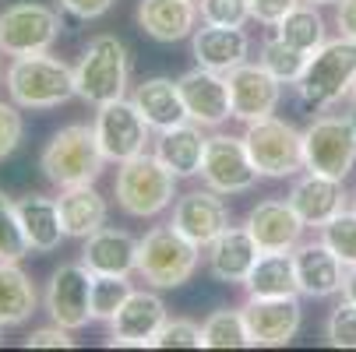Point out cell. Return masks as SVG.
Wrapping results in <instances>:
<instances>
[{
    "instance_id": "cell-1",
    "label": "cell",
    "mask_w": 356,
    "mask_h": 352,
    "mask_svg": "<svg viewBox=\"0 0 356 352\" xmlns=\"http://www.w3.org/2000/svg\"><path fill=\"white\" fill-rule=\"evenodd\" d=\"M131 88V53L124 39L103 32L88 39L81 60L74 64V95L85 106H106L113 99H127Z\"/></svg>"
},
{
    "instance_id": "cell-2",
    "label": "cell",
    "mask_w": 356,
    "mask_h": 352,
    "mask_svg": "<svg viewBox=\"0 0 356 352\" xmlns=\"http://www.w3.org/2000/svg\"><path fill=\"white\" fill-rule=\"evenodd\" d=\"M353 85H356V39L339 35L328 39L321 49H314L293 88L303 106L325 113L353 95Z\"/></svg>"
},
{
    "instance_id": "cell-3",
    "label": "cell",
    "mask_w": 356,
    "mask_h": 352,
    "mask_svg": "<svg viewBox=\"0 0 356 352\" xmlns=\"http://www.w3.org/2000/svg\"><path fill=\"white\" fill-rule=\"evenodd\" d=\"M39 169L57 190L95 183L99 176H103V169H106V156H103V148H99L95 127L92 124L60 127L54 137L46 141L42 156H39Z\"/></svg>"
},
{
    "instance_id": "cell-4",
    "label": "cell",
    "mask_w": 356,
    "mask_h": 352,
    "mask_svg": "<svg viewBox=\"0 0 356 352\" xmlns=\"http://www.w3.org/2000/svg\"><path fill=\"white\" fill-rule=\"evenodd\" d=\"M201 265V246L187 240L173 222L152 226L145 236H138V268L134 275L152 289H180L194 278Z\"/></svg>"
},
{
    "instance_id": "cell-5",
    "label": "cell",
    "mask_w": 356,
    "mask_h": 352,
    "mask_svg": "<svg viewBox=\"0 0 356 352\" xmlns=\"http://www.w3.org/2000/svg\"><path fill=\"white\" fill-rule=\"evenodd\" d=\"M4 85L11 103L22 110H57L64 103H71L74 95V67H67L64 60L49 57V53H35V57H11L8 71H4Z\"/></svg>"
},
{
    "instance_id": "cell-6",
    "label": "cell",
    "mask_w": 356,
    "mask_h": 352,
    "mask_svg": "<svg viewBox=\"0 0 356 352\" xmlns=\"http://www.w3.org/2000/svg\"><path fill=\"white\" fill-rule=\"evenodd\" d=\"M113 197L124 215L131 219H156L177 201V176L163 166L156 152H141L117 166Z\"/></svg>"
},
{
    "instance_id": "cell-7",
    "label": "cell",
    "mask_w": 356,
    "mask_h": 352,
    "mask_svg": "<svg viewBox=\"0 0 356 352\" xmlns=\"http://www.w3.org/2000/svg\"><path fill=\"white\" fill-rule=\"evenodd\" d=\"M243 144L254 169L268 180H289L303 169V131L275 113L250 120L243 131Z\"/></svg>"
},
{
    "instance_id": "cell-8",
    "label": "cell",
    "mask_w": 356,
    "mask_h": 352,
    "mask_svg": "<svg viewBox=\"0 0 356 352\" xmlns=\"http://www.w3.org/2000/svg\"><path fill=\"white\" fill-rule=\"evenodd\" d=\"M303 169L346 180L356 169V131L342 113H321L303 127Z\"/></svg>"
},
{
    "instance_id": "cell-9",
    "label": "cell",
    "mask_w": 356,
    "mask_h": 352,
    "mask_svg": "<svg viewBox=\"0 0 356 352\" xmlns=\"http://www.w3.org/2000/svg\"><path fill=\"white\" fill-rule=\"evenodd\" d=\"M60 15L39 4V0H22L11 4L0 15V53L4 57H35V53H49L54 42L60 39Z\"/></svg>"
},
{
    "instance_id": "cell-10",
    "label": "cell",
    "mask_w": 356,
    "mask_h": 352,
    "mask_svg": "<svg viewBox=\"0 0 356 352\" xmlns=\"http://www.w3.org/2000/svg\"><path fill=\"white\" fill-rule=\"evenodd\" d=\"M92 127H95V137H99V148H103L106 162H117V166L148 152V144H152V127L131 99H113L106 106H95Z\"/></svg>"
},
{
    "instance_id": "cell-11",
    "label": "cell",
    "mask_w": 356,
    "mask_h": 352,
    "mask_svg": "<svg viewBox=\"0 0 356 352\" xmlns=\"http://www.w3.org/2000/svg\"><path fill=\"white\" fill-rule=\"evenodd\" d=\"M42 307L49 314V321L67 328V331H81L88 328L92 317V271L74 261V265H60L46 282L42 292Z\"/></svg>"
},
{
    "instance_id": "cell-12",
    "label": "cell",
    "mask_w": 356,
    "mask_h": 352,
    "mask_svg": "<svg viewBox=\"0 0 356 352\" xmlns=\"http://www.w3.org/2000/svg\"><path fill=\"white\" fill-rule=\"evenodd\" d=\"M201 180L205 187H212L222 197L233 194H247L254 183H258V169H254L250 156H247V144L243 137L233 134H209L205 141V159H201Z\"/></svg>"
},
{
    "instance_id": "cell-13",
    "label": "cell",
    "mask_w": 356,
    "mask_h": 352,
    "mask_svg": "<svg viewBox=\"0 0 356 352\" xmlns=\"http://www.w3.org/2000/svg\"><path fill=\"white\" fill-rule=\"evenodd\" d=\"M240 310L254 349H282L303 328L300 296H247Z\"/></svg>"
},
{
    "instance_id": "cell-14",
    "label": "cell",
    "mask_w": 356,
    "mask_h": 352,
    "mask_svg": "<svg viewBox=\"0 0 356 352\" xmlns=\"http://www.w3.org/2000/svg\"><path fill=\"white\" fill-rule=\"evenodd\" d=\"M177 88H180V99H184L187 120L201 124L205 131H216V127H222L233 117L226 74L197 64V67H191V71H184L177 78Z\"/></svg>"
},
{
    "instance_id": "cell-15",
    "label": "cell",
    "mask_w": 356,
    "mask_h": 352,
    "mask_svg": "<svg viewBox=\"0 0 356 352\" xmlns=\"http://www.w3.org/2000/svg\"><path fill=\"white\" fill-rule=\"evenodd\" d=\"M170 310L163 303L159 289H134L117 317L110 321V345H127V349H148L152 338L166 324Z\"/></svg>"
},
{
    "instance_id": "cell-16",
    "label": "cell",
    "mask_w": 356,
    "mask_h": 352,
    "mask_svg": "<svg viewBox=\"0 0 356 352\" xmlns=\"http://www.w3.org/2000/svg\"><path fill=\"white\" fill-rule=\"evenodd\" d=\"M229 85V106H233V120L250 124V120H261L272 117L282 103V81H275L261 64H240L226 74Z\"/></svg>"
},
{
    "instance_id": "cell-17",
    "label": "cell",
    "mask_w": 356,
    "mask_h": 352,
    "mask_svg": "<svg viewBox=\"0 0 356 352\" xmlns=\"http://www.w3.org/2000/svg\"><path fill=\"white\" fill-rule=\"evenodd\" d=\"M173 226L205 250L229 226V208H226L222 194H216L212 187L187 190V194H177L173 201Z\"/></svg>"
},
{
    "instance_id": "cell-18",
    "label": "cell",
    "mask_w": 356,
    "mask_h": 352,
    "mask_svg": "<svg viewBox=\"0 0 356 352\" xmlns=\"http://www.w3.org/2000/svg\"><path fill=\"white\" fill-rule=\"evenodd\" d=\"M293 265H296V285L300 296L307 299H328L342 292L346 282V265L328 250V243L318 240H300L293 250Z\"/></svg>"
},
{
    "instance_id": "cell-19",
    "label": "cell",
    "mask_w": 356,
    "mask_h": 352,
    "mask_svg": "<svg viewBox=\"0 0 356 352\" xmlns=\"http://www.w3.org/2000/svg\"><path fill=\"white\" fill-rule=\"evenodd\" d=\"M346 180H335V176H321V173H303L293 180L289 187V205L296 208V215L303 219L307 229H321L328 219H335L342 208H349V194L342 187Z\"/></svg>"
},
{
    "instance_id": "cell-20",
    "label": "cell",
    "mask_w": 356,
    "mask_h": 352,
    "mask_svg": "<svg viewBox=\"0 0 356 352\" xmlns=\"http://www.w3.org/2000/svg\"><path fill=\"white\" fill-rule=\"evenodd\" d=\"M261 258V246L254 243L247 226H226L209 246H205V265L216 282L226 285H243L254 261Z\"/></svg>"
},
{
    "instance_id": "cell-21",
    "label": "cell",
    "mask_w": 356,
    "mask_h": 352,
    "mask_svg": "<svg viewBox=\"0 0 356 352\" xmlns=\"http://www.w3.org/2000/svg\"><path fill=\"white\" fill-rule=\"evenodd\" d=\"M243 226L261 250H296V243L303 240V229H307L303 219L296 215V208L289 201H279V197L258 201V205L247 212Z\"/></svg>"
},
{
    "instance_id": "cell-22",
    "label": "cell",
    "mask_w": 356,
    "mask_h": 352,
    "mask_svg": "<svg viewBox=\"0 0 356 352\" xmlns=\"http://www.w3.org/2000/svg\"><path fill=\"white\" fill-rule=\"evenodd\" d=\"M191 57L201 67H212L219 74H229L233 67L247 64V57H250V35L243 28L201 22L191 32Z\"/></svg>"
},
{
    "instance_id": "cell-23",
    "label": "cell",
    "mask_w": 356,
    "mask_h": 352,
    "mask_svg": "<svg viewBox=\"0 0 356 352\" xmlns=\"http://www.w3.org/2000/svg\"><path fill=\"white\" fill-rule=\"evenodd\" d=\"M81 265L92 275H134L138 268V236L127 229L103 226L81 240Z\"/></svg>"
},
{
    "instance_id": "cell-24",
    "label": "cell",
    "mask_w": 356,
    "mask_h": 352,
    "mask_svg": "<svg viewBox=\"0 0 356 352\" xmlns=\"http://www.w3.org/2000/svg\"><path fill=\"white\" fill-rule=\"evenodd\" d=\"M197 0H141L138 4V28L152 42H180L191 39L197 28Z\"/></svg>"
},
{
    "instance_id": "cell-25",
    "label": "cell",
    "mask_w": 356,
    "mask_h": 352,
    "mask_svg": "<svg viewBox=\"0 0 356 352\" xmlns=\"http://www.w3.org/2000/svg\"><path fill=\"white\" fill-rule=\"evenodd\" d=\"M205 127L184 120L177 127L156 131V156L163 159V166L184 180V176H197L201 173V159H205Z\"/></svg>"
},
{
    "instance_id": "cell-26",
    "label": "cell",
    "mask_w": 356,
    "mask_h": 352,
    "mask_svg": "<svg viewBox=\"0 0 356 352\" xmlns=\"http://www.w3.org/2000/svg\"><path fill=\"white\" fill-rule=\"evenodd\" d=\"M18 205V219H22V233L29 240L32 254H54V250L67 240L64 222H60V208L57 197H42V194H29Z\"/></svg>"
},
{
    "instance_id": "cell-27",
    "label": "cell",
    "mask_w": 356,
    "mask_h": 352,
    "mask_svg": "<svg viewBox=\"0 0 356 352\" xmlns=\"http://www.w3.org/2000/svg\"><path fill=\"white\" fill-rule=\"evenodd\" d=\"M131 103L138 106V113L148 120L152 131H166L187 120L184 110V99L173 78H145L141 85H134L131 92Z\"/></svg>"
},
{
    "instance_id": "cell-28",
    "label": "cell",
    "mask_w": 356,
    "mask_h": 352,
    "mask_svg": "<svg viewBox=\"0 0 356 352\" xmlns=\"http://www.w3.org/2000/svg\"><path fill=\"white\" fill-rule=\"evenodd\" d=\"M57 208H60L64 233L74 236V240L92 236L95 229H103L106 219H110V205H106V197L95 190V183H85V187H64L60 197H57Z\"/></svg>"
},
{
    "instance_id": "cell-29",
    "label": "cell",
    "mask_w": 356,
    "mask_h": 352,
    "mask_svg": "<svg viewBox=\"0 0 356 352\" xmlns=\"http://www.w3.org/2000/svg\"><path fill=\"white\" fill-rule=\"evenodd\" d=\"M39 307V289L22 271V261H0V324L22 328Z\"/></svg>"
},
{
    "instance_id": "cell-30",
    "label": "cell",
    "mask_w": 356,
    "mask_h": 352,
    "mask_svg": "<svg viewBox=\"0 0 356 352\" xmlns=\"http://www.w3.org/2000/svg\"><path fill=\"white\" fill-rule=\"evenodd\" d=\"M243 289L247 296H300L293 250H261Z\"/></svg>"
},
{
    "instance_id": "cell-31",
    "label": "cell",
    "mask_w": 356,
    "mask_h": 352,
    "mask_svg": "<svg viewBox=\"0 0 356 352\" xmlns=\"http://www.w3.org/2000/svg\"><path fill=\"white\" fill-rule=\"evenodd\" d=\"M275 35L286 39L289 46L303 49V53H314V49H321L328 42V28H325V18L318 15L314 4H307V0H300V4L275 25Z\"/></svg>"
},
{
    "instance_id": "cell-32",
    "label": "cell",
    "mask_w": 356,
    "mask_h": 352,
    "mask_svg": "<svg viewBox=\"0 0 356 352\" xmlns=\"http://www.w3.org/2000/svg\"><path fill=\"white\" fill-rule=\"evenodd\" d=\"M201 349H254L243 310L219 307L201 324Z\"/></svg>"
},
{
    "instance_id": "cell-33",
    "label": "cell",
    "mask_w": 356,
    "mask_h": 352,
    "mask_svg": "<svg viewBox=\"0 0 356 352\" xmlns=\"http://www.w3.org/2000/svg\"><path fill=\"white\" fill-rule=\"evenodd\" d=\"M307 60H311V53H303V49L289 46V42L279 39L275 32L261 42V53H258V64H261L275 81H282V85H296L300 74H303V67H307Z\"/></svg>"
},
{
    "instance_id": "cell-34",
    "label": "cell",
    "mask_w": 356,
    "mask_h": 352,
    "mask_svg": "<svg viewBox=\"0 0 356 352\" xmlns=\"http://www.w3.org/2000/svg\"><path fill=\"white\" fill-rule=\"evenodd\" d=\"M131 292V275H92V317L110 324Z\"/></svg>"
},
{
    "instance_id": "cell-35",
    "label": "cell",
    "mask_w": 356,
    "mask_h": 352,
    "mask_svg": "<svg viewBox=\"0 0 356 352\" xmlns=\"http://www.w3.org/2000/svg\"><path fill=\"white\" fill-rule=\"evenodd\" d=\"M321 240L328 243V250L346 265V268H356V212L353 208H342L335 219H328L321 229Z\"/></svg>"
},
{
    "instance_id": "cell-36",
    "label": "cell",
    "mask_w": 356,
    "mask_h": 352,
    "mask_svg": "<svg viewBox=\"0 0 356 352\" xmlns=\"http://www.w3.org/2000/svg\"><path fill=\"white\" fill-rule=\"evenodd\" d=\"M29 240L22 233V219H18V205L0 190V261H22L29 258Z\"/></svg>"
},
{
    "instance_id": "cell-37",
    "label": "cell",
    "mask_w": 356,
    "mask_h": 352,
    "mask_svg": "<svg viewBox=\"0 0 356 352\" xmlns=\"http://www.w3.org/2000/svg\"><path fill=\"white\" fill-rule=\"evenodd\" d=\"M325 342L335 349H356V303L353 299H339L325 321Z\"/></svg>"
},
{
    "instance_id": "cell-38",
    "label": "cell",
    "mask_w": 356,
    "mask_h": 352,
    "mask_svg": "<svg viewBox=\"0 0 356 352\" xmlns=\"http://www.w3.org/2000/svg\"><path fill=\"white\" fill-rule=\"evenodd\" d=\"M197 15L209 25L243 28L250 22V0H197Z\"/></svg>"
},
{
    "instance_id": "cell-39",
    "label": "cell",
    "mask_w": 356,
    "mask_h": 352,
    "mask_svg": "<svg viewBox=\"0 0 356 352\" xmlns=\"http://www.w3.org/2000/svg\"><path fill=\"white\" fill-rule=\"evenodd\" d=\"M152 349H201V324L187 317H166L159 335L152 338Z\"/></svg>"
},
{
    "instance_id": "cell-40",
    "label": "cell",
    "mask_w": 356,
    "mask_h": 352,
    "mask_svg": "<svg viewBox=\"0 0 356 352\" xmlns=\"http://www.w3.org/2000/svg\"><path fill=\"white\" fill-rule=\"evenodd\" d=\"M22 137H25L22 106L4 103V99H0V162H4L8 156H15V148L22 144Z\"/></svg>"
},
{
    "instance_id": "cell-41",
    "label": "cell",
    "mask_w": 356,
    "mask_h": 352,
    "mask_svg": "<svg viewBox=\"0 0 356 352\" xmlns=\"http://www.w3.org/2000/svg\"><path fill=\"white\" fill-rule=\"evenodd\" d=\"M296 4H300V0H250V18L268 25V28H275Z\"/></svg>"
},
{
    "instance_id": "cell-42",
    "label": "cell",
    "mask_w": 356,
    "mask_h": 352,
    "mask_svg": "<svg viewBox=\"0 0 356 352\" xmlns=\"http://www.w3.org/2000/svg\"><path fill=\"white\" fill-rule=\"evenodd\" d=\"M71 345H74V338H71V331L60 328V324L35 328V331H29V338H25V349H71Z\"/></svg>"
},
{
    "instance_id": "cell-43",
    "label": "cell",
    "mask_w": 356,
    "mask_h": 352,
    "mask_svg": "<svg viewBox=\"0 0 356 352\" xmlns=\"http://www.w3.org/2000/svg\"><path fill=\"white\" fill-rule=\"evenodd\" d=\"M113 4H117V0H60V8H64L71 18H78V22L103 18V15L113 11Z\"/></svg>"
},
{
    "instance_id": "cell-44",
    "label": "cell",
    "mask_w": 356,
    "mask_h": 352,
    "mask_svg": "<svg viewBox=\"0 0 356 352\" xmlns=\"http://www.w3.org/2000/svg\"><path fill=\"white\" fill-rule=\"evenodd\" d=\"M335 28L346 39H356V0H339L335 4Z\"/></svg>"
},
{
    "instance_id": "cell-45",
    "label": "cell",
    "mask_w": 356,
    "mask_h": 352,
    "mask_svg": "<svg viewBox=\"0 0 356 352\" xmlns=\"http://www.w3.org/2000/svg\"><path fill=\"white\" fill-rule=\"evenodd\" d=\"M342 296L356 303V268H346V282H342Z\"/></svg>"
},
{
    "instance_id": "cell-46",
    "label": "cell",
    "mask_w": 356,
    "mask_h": 352,
    "mask_svg": "<svg viewBox=\"0 0 356 352\" xmlns=\"http://www.w3.org/2000/svg\"><path fill=\"white\" fill-rule=\"evenodd\" d=\"M307 4H314V8H325V4H339V0H307Z\"/></svg>"
},
{
    "instance_id": "cell-47",
    "label": "cell",
    "mask_w": 356,
    "mask_h": 352,
    "mask_svg": "<svg viewBox=\"0 0 356 352\" xmlns=\"http://www.w3.org/2000/svg\"><path fill=\"white\" fill-rule=\"evenodd\" d=\"M349 120H353V131H356V106H353V113H349Z\"/></svg>"
},
{
    "instance_id": "cell-48",
    "label": "cell",
    "mask_w": 356,
    "mask_h": 352,
    "mask_svg": "<svg viewBox=\"0 0 356 352\" xmlns=\"http://www.w3.org/2000/svg\"><path fill=\"white\" fill-rule=\"evenodd\" d=\"M349 99H353V106H356V85H353V95H349Z\"/></svg>"
},
{
    "instance_id": "cell-49",
    "label": "cell",
    "mask_w": 356,
    "mask_h": 352,
    "mask_svg": "<svg viewBox=\"0 0 356 352\" xmlns=\"http://www.w3.org/2000/svg\"><path fill=\"white\" fill-rule=\"evenodd\" d=\"M353 212H356V194H353Z\"/></svg>"
},
{
    "instance_id": "cell-50",
    "label": "cell",
    "mask_w": 356,
    "mask_h": 352,
    "mask_svg": "<svg viewBox=\"0 0 356 352\" xmlns=\"http://www.w3.org/2000/svg\"><path fill=\"white\" fill-rule=\"evenodd\" d=\"M0 331H4V324H0Z\"/></svg>"
}]
</instances>
